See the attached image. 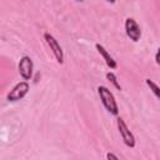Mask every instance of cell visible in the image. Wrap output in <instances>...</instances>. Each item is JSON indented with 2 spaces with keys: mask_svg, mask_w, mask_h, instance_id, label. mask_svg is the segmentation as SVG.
Instances as JSON below:
<instances>
[{
  "mask_svg": "<svg viewBox=\"0 0 160 160\" xmlns=\"http://www.w3.org/2000/svg\"><path fill=\"white\" fill-rule=\"evenodd\" d=\"M155 61H156V64L160 66V46H159V49H158V51H156V54H155Z\"/></svg>",
  "mask_w": 160,
  "mask_h": 160,
  "instance_id": "8fae6325",
  "label": "cell"
},
{
  "mask_svg": "<svg viewBox=\"0 0 160 160\" xmlns=\"http://www.w3.org/2000/svg\"><path fill=\"white\" fill-rule=\"evenodd\" d=\"M116 124H118V129H119V132L124 140V144L129 148H134L135 146V138L132 135V132L129 130V128L126 126L125 121L121 119V118H118L116 119Z\"/></svg>",
  "mask_w": 160,
  "mask_h": 160,
  "instance_id": "3957f363",
  "label": "cell"
},
{
  "mask_svg": "<svg viewBox=\"0 0 160 160\" xmlns=\"http://www.w3.org/2000/svg\"><path fill=\"white\" fill-rule=\"evenodd\" d=\"M106 78H108L109 81H111V84H112L118 90H121V86H120V84L118 82V79H116V76H115L114 72H106Z\"/></svg>",
  "mask_w": 160,
  "mask_h": 160,
  "instance_id": "9c48e42d",
  "label": "cell"
},
{
  "mask_svg": "<svg viewBox=\"0 0 160 160\" xmlns=\"http://www.w3.org/2000/svg\"><path fill=\"white\" fill-rule=\"evenodd\" d=\"M145 82H146V85L150 88V90L152 91V94L160 100V86H158V85H156L152 80H150V79H146Z\"/></svg>",
  "mask_w": 160,
  "mask_h": 160,
  "instance_id": "ba28073f",
  "label": "cell"
},
{
  "mask_svg": "<svg viewBox=\"0 0 160 160\" xmlns=\"http://www.w3.org/2000/svg\"><path fill=\"white\" fill-rule=\"evenodd\" d=\"M29 82L28 81H21V82H18L11 90L10 92L8 94V100L9 101H18V100H21L28 92H29Z\"/></svg>",
  "mask_w": 160,
  "mask_h": 160,
  "instance_id": "7a4b0ae2",
  "label": "cell"
},
{
  "mask_svg": "<svg viewBox=\"0 0 160 160\" xmlns=\"http://www.w3.org/2000/svg\"><path fill=\"white\" fill-rule=\"evenodd\" d=\"M95 48H96V50L99 51V54L102 56V59L105 60V62H106V65L110 68V69H116V66H118V64H116V61L112 59V56L108 52V50L102 46V45H100V44H96L95 45Z\"/></svg>",
  "mask_w": 160,
  "mask_h": 160,
  "instance_id": "52a82bcc",
  "label": "cell"
},
{
  "mask_svg": "<svg viewBox=\"0 0 160 160\" xmlns=\"http://www.w3.org/2000/svg\"><path fill=\"white\" fill-rule=\"evenodd\" d=\"M106 159L108 160H119V158L115 154H112V152H108L106 154Z\"/></svg>",
  "mask_w": 160,
  "mask_h": 160,
  "instance_id": "30bf717a",
  "label": "cell"
},
{
  "mask_svg": "<svg viewBox=\"0 0 160 160\" xmlns=\"http://www.w3.org/2000/svg\"><path fill=\"white\" fill-rule=\"evenodd\" d=\"M125 32L128 38H130V40L134 42H138L141 38V29L132 18H128L125 20Z\"/></svg>",
  "mask_w": 160,
  "mask_h": 160,
  "instance_id": "277c9868",
  "label": "cell"
},
{
  "mask_svg": "<svg viewBox=\"0 0 160 160\" xmlns=\"http://www.w3.org/2000/svg\"><path fill=\"white\" fill-rule=\"evenodd\" d=\"M19 72L24 80H30L34 72V62L29 56H22L19 61Z\"/></svg>",
  "mask_w": 160,
  "mask_h": 160,
  "instance_id": "8992f818",
  "label": "cell"
},
{
  "mask_svg": "<svg viewBox=\"0 0 160 160\" xmlns=\"http://www.w3.org/2000/svg\"><path fill=\"white\" fill-rule=\"evenodd\" d=\"M44 39L45 41L48 42V45L50 46V49L52 50L54 55H55V59L59 64H62L64 62V52H62V49L60 46V44L58 42V40L49 32H45L44 34Z\"/></svg>",
  "mask_w": 160,
  "mask_h": 160,
  "instance_id": "5b68a950",
  "label": "cell"
},
{
  "mask_svg": "<svg viewBox=\"0 0 160 160\" xmlns=\"http://www.w3.org/2000/svg\"><path fill=\"white\" fill-rule=\"evenodd\" d=\"M98 94L100 96V100L104 105V108L111 114V115H118L119 114V106L116 104V100L112 95V92L104 85L98 86Z\"/></svg>",
  "mask_w": 160,
  "mask_h": 160,
  "instance_id": "6da1fadb",
  "label": "cell"
}]
</instances>
